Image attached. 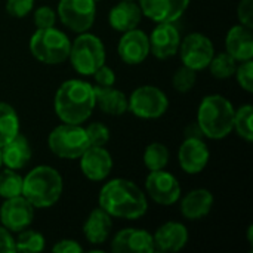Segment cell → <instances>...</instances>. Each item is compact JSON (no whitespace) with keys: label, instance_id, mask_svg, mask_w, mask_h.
Segmentation results:
<instances>
[{"label":"cell","instance_id":"cell-31","mask_svg":"<svg viewBox=\"0 0 253 253\" xmlns=\"http://www.w3.org/2000/svg\"><path fill=\"white\" fill-rule=\"evenodd\" d=\"M208 68L211 70L213 77L219 80H225L234 76L237 68V61L227 52H221L218 55H213Z\"/></svg>","mask_w":253,"mask_h":253},{"label":"cell","instance_id":"cell-20","mask_svg":"<svg viewBox=\"0 0 253 253\" xmlns=\"http://www.w3.org/2000/svg\"><path fill=\"white\" fill-rule=\"evenodd\" d=\"M225 52L231 55L237 62L253 58V33L252 28L243 24L230 28L225 37Z\"/></svg>","mask_w":253,"mask_h":253},{"label":"cell","instance_id":"cell-6","mask_svg":"<svg viewBox=\"0 0 253 253\" xmlns=\"http://www.w3.org/2000/svg\"><path fill=\"white\" fill-rule=\"evenodd\" d=\"M105 46L102 40L89 33H80L74 42H71L68 59L73 68L82 76H92L99 67L105 64Z\"/></svg>","mask_w":253,"mask_h":253},{"label":"cell","instance_id":"cell-27","mask_svg":"<svg viewBox=\"0 0 253 253\" xmlns=\"http://www.w3.org/2000/svg\"><path fill=\"white\" fill-rule=\"evenodd\" d=\"M22 182L24 178L13 169H0V197L12 199L22 194Z\"/></svg>","mask_w":253,"mask_h":253},{"label":"cell","instance_id":"cell-43","mask_svg":"<svg viewBox=\"0 0 253 253\" xmlns=\"http://www.w3.org/2000/svg\"><path fill=\"white\" fill-rule=\"evenodd\" d=\"M95 1H99V0H95Z\"/></svg>","mask_w":253,"mask_h":253},{"label":"cell","instance_id":"cell-39","mask_svg":"<svg viewBox=\"0 0 253 253\" xmlns=\"http://www.w3.org/2000/svg\"><path fill=\"white\" fill-rule=\"evenodd\" d=\"M16 252L15 248V239L12 233L0 224V253Z\"/></svg>","mask_w":253,"mask_h":253},{"label":"cell","instance_id":"cell-41","mask_svg":"<svg viewBox=\"0 0 253 253\" xmlns=\"http://www.w3.org/2000/svg\"><path fill=\"white\" fill-rule=\"evenodd\" d=\"M184 135H185V138H205V135H203V132H202V129H200L197 122L196 123H190L185 127Z\"/></svg>","mask_w":253,"mask_h":253},{"label":"cell","instance_id":"cell-34","mask_svg":"<svg viewBox=\"0 0 253 253\" xmlns=\"http://www.w3.org/2000/svg\"><path fill=\"white\" fill-rule=\"evenodd\" d=\"M236 79H237V83L239 86L246 90L248 93H252L253 92V62L252 59H248V61H242L237 68H236V73H234Z\"/></svg>","mask_w":253,"mask_h":253},{"label":"cell","instance_id":"cell-8","mask_svg":"<svg viewBox=\"0 0 253 253\" xmlns=\"http://www.w3.org/2000/svg\"><path fill=\"white\" fill-rule=\"evenodd\" d=\"M169 108V99L166 93L151 84L136 87L127 98V111L139 119H159Z\"/></svg>","mask_w":253,"mask_h":253},{"label":"cell","instance_id":"cell-42","mask_svg":"<svg viewBox=\"0 0 253 253\" xmlns=\"http://www.w3.org/2000/svg\"><path fill=\"white\" fill-rule=\"evenodd\" d=\"M1 166H3V162H1V151H0V169H1Z\"/></svg>","mask_w":253,"mask_h":253},{"label":"cell","instance_id":"cell-15","mask_svg":"<svg viewBox=\"0 0 253 253\" xmlns=\"http://www.w3.org/2000/svg\"><path fill=\"white\" fill-rule=\"evenodd\" d=\"M150 53L157 59H168L178 53L181 44V34L173 22H159L148 36Z\"/></svg>","mask_w":253,"mask_h":253},{"label":"cell","instance_id":"cell-22","mask_svg":"<svg viewBox=\"0 0 253 253\" xmlns=\"http://www.w3.org/2000/svg\"><path fill=\"white\" fill-rule=\"evenodd\" d=\"M213 206V196L206 188H197L187 193L181 200V213L190 221H199L209 215Z\"/></svg>","mask_w":253,"mask_h":253},{"label":"cell","instance_id":"cell-29","mask_svg":"<svg viewBox=\"0 0 253 253\" xmlns=\"http://www.w3.org/2000/svg\"><path fill=\"white\" fill-rule=\"evenodd\" d=\"M253 107L251 104H246L236 110L234 113V123H233V130L237 132L240 138H243L248 142L253 141Z\"/></svg>","mask_w":253,"mask_h":253},{"label":"cell","instance_id":"cell-30","mask_svg":"<svg viewBox=\"0 0 253 253\" xmlns=\"http://www.w3.org/2000/svg\"><path fill=\"white\" fill-rule=\"evenodd\" d=\"M44 237L39 231L34 230H22L18 233V239L15 240V248L18 252L37 253L44 251Z\"/></svg>","mask_w":253,"mask_h":253},{"label":"cell","instance_id":"cell-25","mask_svg":"<svg viewBox=\"0 0 253 253\" xmlns=\"http://www.w3.org/2000/svg\"><path fill=\"white\" fill-rule=\"evenodd\" d=\"M95 102L108 116H123L127 111V96L113 86H93Z\"/></svg>","mask_w":253,"mask_h":253},{"label":"cell","instance_id":"cell-23","mask_svg":"<svg viewBox=\"0 0 253 253\" xmlns=\"http://www.w3.org/2000/svg\"><path fill=\"white\" fill-rule=\"evenodd\" d=\"M0 151H1L3 165L13 170L24 169L30 163L31 156H33L31 145H30L28 139L21 133L13 136L7 144H4L0 148Z\"/></svg>","mask_w":253,"mask_h":253},{"label":"cell","instance_id":"cell-7","mask_svg":"<svg viewBox=\"0 0 253 253\" xmlns=\"http://www.w3.org/2000/svg\"><path fill=\"white\" fill-rule=\"evenodd\" d=\"M47 147L59 159L76 160L89 147V139L82 125L62 123L49 133Z\"/></svg>","mask_w":253,"mask_h":253},{"label":"cell","instance_id":"cell-10","mask_svg":"<svg viewBox=\"0 0 253 253\" xmlns=\"http://www.w3.org/2000/svg\"><path fill=\"white\" fill-rule=\"evenodd\" d=\"M178 52L184 65L194 71H202L209 67L215 55V47L208 36L202 33H191L181 40Z\"/></svg>","mask_w":253,"mask_h":253},{"label":"cell","instance_id":"cell-24","mask_svg":"<svg viewBox=\"0 0 253 253\" xmlns=\"http://www.w3.org/2000/svg\"><path fill=\"white\" fill-rule=\"evenodd\" d=\"M111 230H113L111 216L102 208L93 209L83 225V234L86 240L92 245H104L108 240Z\"/></svg>","mask_w":253,"mask_h":253},{"label":"cell","instance_id":"cell-32","mask_svg":"<svg viewBox=\"0 0 253 253\" xmlns=\"http://www.w3.org/2000/svg\"><path fill=\"white\" fill-rule=\"evenodd\" d=\"M196 73H197V71H194L193 68H190V67H187V65L179 67V68L175 71L173 79H172V84H173L175 90L179 92V93H187V92H190V90L194 87L196 82H197Z\"/></svg>","mask_w":253,"mask_h":253},{"label":"cell","instance_id":"cell-37","mask_svg":"<svg viewBox=\"0 0 253 253\" xmlns=\"http://www.w3.org/2000/svg\"><path fill=\"white\" fill-rule=\"evenodd\" d=\"M237 18L245 27L253 28V0H240L237 6Z\"/></svg>","mask_w":253,"mask_h":253},{"label":"cell","instance_id":"cell-33","mask_svg":"<svg viewBox=\"0 0 253 253\" xmlns=\"http://www.w3.org/2000/svg\"><path fill=\"white\" fill-rule=\"evenodd\" d=\"M84 130L89 139V145L92 147H104L110 141V129L104 123L93 122L87 127H84Z\"/></svg>","mask_w":253,"mask_h":253},{"label":"cell","instance_id":"cell-38","mask_svg":"<svg viewBox=\"0 0 253 253\" xmlns=\"http://www.w3.org/2000/svg\"><path fill=\"white\" fill-rule=\"evenodd\" d=\"M92 76H93L95 83L98 86H114V83H116V74H114V71L110 67H107L105 64L102 67H99Z\"/></svg>","mask_w":253,"mask_h":253},{"label":"cell","instance_id":"cell-13","mask_svg":"<svg viewBox=\"0 0 253 253\" xmlns=\"http://www.w3.org/2000/svg\"><path fill=\"white\" fill-rule=\"evenodd\" d=\"M117 53L120 59L127 65L142 64L150 55L148 36L138 27L122 33V37L117 44Z\"/></svg>","mask_w":253,"mask_h":253},{"label":"cell","instance_id":"cell-11","mask_svg":"<svg viewBox=\"0 0 253 253\" xmlns=\"http://www.w3.org/2000/svg\"><path fill=\"white\" fill-rule=\"evenodd\" d=\"M145 190L150 199L162 206L175 205L181 199V185L178 179L165 169L150 172L145 179Z\"/></svg>","mask_w":253,"mask_h":253},{"label":"cell","instance_id":"cell-17","mask_svg":"<svg viewBox=\"0 0 253 253\" xmlns=\"http://www.w3.org/2000/svg\"><path fill=\"white\" fill-rule=\"evenodd\" d=\"M114 253H154L153 234L139 228H125L111 240Z\"/></svg>","mask_w":253,"mask_h":253},{"label":"cell","instance_id":"cell-1","mask_svg":"<svg viewBox=\"0 0 253 253\" xmlns=\"http://www.w3.org/2000/svg\"><path fill=\"white\" fill-rule=\"evenodd\" d=\"M99 208L111 218L135 221L148 211V202L142 190L132 181L116 178L108 181L99 191Z\"/></svg>","mask_w":253,"mask_h":253},{"label":"cell","instance_id":"cell-14","mask_svg":"<svg viewBox=\"0 0 253 253\" xmlns=\"http://www.w3.org/2000/svg\"><path fill=\"white\" fill-rule=\"evenodd\" d=\"M211 151L203 138H185L178 150L181 169L188 175L200 173L209 163Z\"/></svg>","mask_w":253,"mask_h":253},{"label":"cell","instance_id":"cell-35","mask_svg":"<svg viewBox=\"0 0 253 253\" xmlns=\"http://www.w3.org/2000/svg\"><path fill=\"white\" fill-rule=\"evenodd\" d=\"M56 22V12L49 6H40L34 12V25L37 28H49L55 27Z\"/></svg>","mask_w":253,"mask_h":253},{"label":"cell","instance_id":"cell-12","mask_svg":"<svg viewBox=\"0 0 253 253\" xmlns=\"http://www.w3.org/2000/svg\"><path fill=\"white\" fill-rule=\"evenodd\" d=\"M34 219V206L21 194L4 199L0 206V224L10 233H19L31 225Z\"/></svg>","mask_w":253,"mask_h":253},{"label":"cell","instance_id":"cell-3","mask_svg":"<svg viewBox=\"0 0 253 253\" xmlns=\"http://www.w3.org/2000/svg\"><path fill=\"white\" fill-rule=\"evenodd\" d=\"M64 190L61 173L47 165L31 169L22 182V196L34 209H47L58 203Z\"/></svg>","mask_w":253,"mask_h":253},{"label":"cell","instance_id":"cell-18","mask_svg":"<svg viewBox=\"0 0 253 253\" xmlns=\"http://www.w3.org/2000/svg\"><path fill=\"white\" fill-rule=\"evenodd\" d=\"M144 16L154 22H175L187 10L190 0H138Z\"/></svg>","mask_w":253,"mask_h":253},{"label":"cell","instance_id":"cell-4","mask_svg":"<svg viewBox=\"0 0 253 253\" xmlns=\"http://www.w3.org/2000/svg\"><path fill=\"white\" fill-rule=\"evenodd\" d=\"M234 107L222 95H208L202 99L197 111V123L209 139H224L233 132Z\"/></svg>","mask_w":253,"mask_h":253},{"label":"cell","instance_id":"cell-26","mask_svg":"<svg viewBox=\"0 0 253 253\" xmlns=\"http://www.w3.org/2000/svg\"><path fill=\"white\" fill-rule=\"evenodd\" d=\"M19 133V117L7 102H0V148Z\"/></svg>","mask_w":253,"mask_h":253},{"label":"cell","instance_id":"cell-21","mask_svg":"<svg viewBox=\"0 0 253 253\" xmlns=\"http://www.w3.org/2000/svg\"><path fill=\"white\" fill-rule=\"evenodd\" d=\"M142 16L144 13L139 3H135V0H122L114 7H111L108 13V22L116 31L125 33L136 28Z\"/></svg>","mask_w":253,"mask_h":253},{"label":"cell","instance_id":"cell-40","mask_svg":"<svg viewBox=\"0 0 253 253\" xmlns=\"http://www.w3.org/2000/svg\"><path fill=\"white\" fill-rule=\"evenodd\" d=\"M52 251L55 253H82L83 252V248L77 242H74V240L64 239V240H59L52 248Z\"/></svg>","mask_w":253,"mask_h":253},{"label":"cell","instance_id":"cell-36","mask_svg":"<svg viewBox=\"0 0 253 253\" xmlns=\"http://www.w3.org/2000/svg\"><path fill=\"white\" fill-rule=\"evenodd\" d=\"M33 7H34V0H7L6 1V10L13 18L27 16Z\"/></svg>","mask_w":253,"mask_h":253},{"label":"cell","instance_id":"cell-19","mask_svg":"<svg viewBox=\"0 0 253 253\" xmlns=\"http://www.w3.org/2000/svg\"><path fill=\"white\" fill-rule=\"evenodd\" d=\"M153 242L156 252H179L188 243V230L181 222L169 221L156 230L153 234Z\"/></svg>","mask_w":253,"mask_h":253},{"label":"cell","instance_id":"cell-5","mask_svg":"<svg viewBox=\"0 0 253 253\" xmlns=\"http://www.w3.org/2000/svg\"><path fill=\"white\" fill-rule=\"evenodd\" d=\"M71 42L68 36L55 28H37L30 39V50L33 56L47 65H58L68 59Z\"/></svg>","mask_w":253,"mask_h":253},{"label":"cell","instance_id":"cell-16","mask_svg":"<svg viewBox=\"0 0 253 253\" xmlns=\"http://www.w3.org/2000/svg\"><path fill=\"white\" fill-rule=\"evenodd\" d=\"M82 173L93 182L104 181L113 169V157L104 147L89 145L86 151L79 157Z\"/></svg>","mask_w":253,"mask_h":253},{"label":"cell","instance_id":"cell-9","mask_svg":"<svg viewBox=\"0 0 253 253\" xmlns=\"http://www.w3.org/2000/svg\"><path fill=\"white\" fill-rule=\"evenodd\" d=\"M95 0H59L56 16L74 33H84L92 28L96 16Z\"/></svg>","mask_w":253,"mask_h":253},{"label":"cell","instance_id":"cell-2","mask_svg":"<svg viewBox=\"0 0 253 253\" xmlns=\"http://www.w3.org/2000/svg\"><path fill=\"white\" fill-rule=\"evenodd\" d=\"M53 107L62 123H84L96 107L93 86L80 79L64 82L56 90Z\"/></svg>","mask_w":253,"mask_h":253},{"label":"cell","instance_id":"cell-28","mask_svg":"<svg viewBox=\"0 0 253 253\" xmlns=\"http://www.w3.org/2000/svg\"><path fill=\"white\" fill-rule=\"evenodd\" d=\"M169 163V150L162 142L150 144L144 151V165L151 170L165 169Z\"/></svg>","mask_w":253,"mask_h":253}]
</instances>
